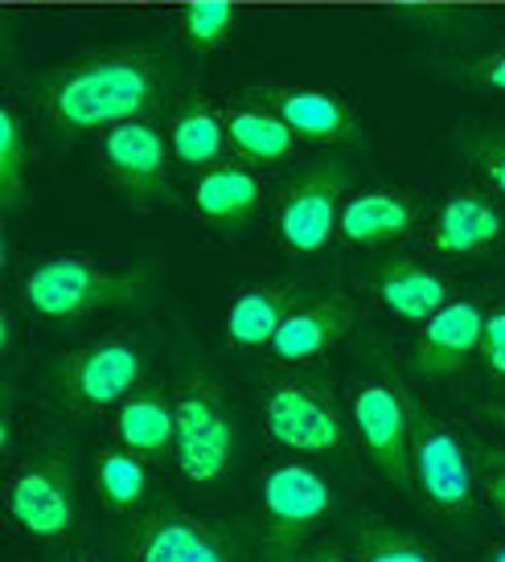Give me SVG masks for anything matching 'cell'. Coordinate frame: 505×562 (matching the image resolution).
I'll return each instance as SVG.
<instances>
[{
	"instance_id": "cell-1",
	"label": "cell",
	"mask_w": 505,
	"mask_h": 562,
	"mask_svg": "<svg viewBox=\"0 0 505 562\" xmlns=\"http://www.w3.org/2000/svg\"><path fill=\"white\" fill-rule=\"evenodd\" d=\"M177 91V63L165 49H96L49 66L30 82L37 111L63 136H99L127 120L157 115Z\"/></svg>"
},
{
	"instance_id": "cell-2",
	"label": "cell",
	"mask_w": 505,
	"mask_h": 562,
	"mask_svg": "<svg viewBox=\"0 0 505 562\" xmlns=\"http://www.w3.org/2000/svg\"><path fill=\"white\" fill-rule=\"evenodd\" d=\"M157 271L144 267H103L82 255H42L16 276V296L25 313L46 321H82V316L136 308L153 296Z\"/></svg>"
},
{
	"instance_id": "cell-3",
	"label": "cell",
	"mask_w": 505,
	"mask_h": 562,
	"mask_svg": "<svg viewBox=\"0 0 505 562\" xmlns=\"http://www.w3.org/2000/svg\"><path fill=\"white\" fill-rule=\"evenodd\" d=\"M177 448L173 460L181 476L198 488H214L235 472L238 427L231 415V398L218 378L190 370L173 382Z\"/></svg>"
},
{
	"instance_id": "cell-4",
	"label": "cell",
	"mask_w": 505,
	"mask_h": 562,
	"mask_svg": "<svg viewBox=\"0 0 505 562\" xmlns=\"http://www.w3.org/2000/svg\"><path fill=\"white\" fill-rule=\"evenodd\" d=\"M354 193V169L346 160L316 157L304 160L301 169L284 181L276 193L271 214V238L288 259H316L337 238L341 205Z\"/></svg>"
},
{
	"instance_id": "cell-5",
	"label": "cell",
	"mask_w": 505,
	"mask_h": 562,
	"mask_svg": "<svg viewBox=\"0 0 505 562\" xmlns=\"http://www.w3.org/2000/svg\"><path fill=\"white\" fill-rule=\"evenodd\" d=\"M411 476H415V493L424 497V505L440 517H464L476 509V497H481L476 448L452 419H440L431 411L415 415Z\"/></svg>"
},
{
	"instance_id": "cell-6",
	"label": "cell",
	"mask_w": 505,
	"mask_h": 562,
	"mask_svg": "<svg viewBox=\"0 0 505 562\" xmlns=\"http://www.w3.org/2000/svg\"><path fill=\"white\" fill-rule=\"evenodd\" d=\"M4 509L16 533L42 547H63L75 533V469L54 443L21 456L4 481Z\"/></svg>"
},
{
	"instance_id": "cell-7",
	"label": "cell",
	"mask_w": 505,
	"mask_h": 562,
	"mask_svg": "<svg viewBox=\"0 0 505 562\" xmlns=\"http://www.w3.org/2000/svg\"><path fill=\"white\" fill-rule=\"evenodd\" d=\"M263 427L292 456H333L346 448L349 427L329 378L288 374L263 386Z\"/></svg>"
},
{
	"instance_id": "cell-8",
	"label": "cell",
	"mask_w": 505,
	"mask_h": 562,
	"mask_svg": "<svg viewBox=\"0 0 505 562\" xmlns=\"http://www.w3.org/2000/svg\"><path fill=\"white\" fill-rule=\"evenodd\" d=\"M337 493L329 476L308 460H280L259 481V514H263V554L268 562H288L333 514Z\"/></svg>"
},
{
	"instance_id": "cell-9",
	"label": "cell",
	"mask_w": 505,
	"mask_h": 562,
	"mask_svg": "<svg viewBox=\"0 0 505 562\" xmlns=\"http://www.w3.org/2000/svg\"><path fill=\"white\" fill-rule=\"evenodd\" d=\"M415 403L403 391V382L391 374L358 378L349 386V423L362 439L370 464L386 476L391 488L411 493L415 476H411V436H415Z\"/></svg>"
},
{
	"instance_id": "cell-10",
	"label": "cell",
	"mask_w": 505,
	"mask_h": 562,
	"mask_svg": "<svg viewBox=\"0 0 505 562\" xmlns=\"http://www.w3.org/2000/svg\"><path fill=\"white\" fill-rule=\"evenodd\" d=\"M148 378V353L132 337H103L63 353L54 370V386L75 415H99L111 411L144 386Z\"/></svg>"
},
{
	"instance_id": "cell-11",
	"label": "cell",
	"mask_w": 505,
	"mask_h": 562,
	"mask_svg": "<svg viewBox=\"0 0 505 562\" xmlns=\"http://www.w3.org/2000/svg\"><path fill=\"white\" fill-rule=\"evenodd\" d=\"M99 165L111 186L124 193L136 210L173 202V148H169V127L148 120H127V124L103 132L99 140Z\"/></svg>"
},
{
	"instance_id": "cell-12",
	"label": "cell",
	"mask_w": 505,
	"mask_h": 562,
	"mask_svg": "<svg viewBox=\"0 0 505 562\" xmlns=\"http://www.w3.org/2000/svg\"><path fill=\"white\" fill-rule=\"evenodd\" d=\"M124 562H247L235 533L190 509H153L124 533Z\"/></svg>"
},
{
	"instance_id": "cell-13",
	"label": "cell",
	"mask_w": 505,
	"mask_h": 562,
	"mask_svg": "<svg viewBox=\"0 0 505 562\" xmlns=\"http://www.w3.org/2000/svg\"><path fill=\"white\" fill-rule=\"evenodd\" d=\"M366 296L379 304L391 321L424 325L457 296L452 276L436 263H424L415 255H379L362 267Z\"/></svg>"
},
{
	"instance_id": "cell-14",
	"label": "cell",
	"mask_w": 505,
	"mask_h": 562,
	"mask_svg": "<svg viewBox=\"0 0 505 562\" xmlns=\"http://www.w3.org/2000/svg\"><path fill=\"white\" fill-rule=\"evenodd\" d=\"M505 247V205L485 189H452L427 222V250L436 259H485Z\"/></svg>"
},
{
	"instance_id": "cell-15",
	"label": "cell",
	"mask_w": 505,
	"mask_h": 562,
	"mask_svg": "<svg viewBox=\"0 0 505 562\" xmlns=\"http://www.w3.org/2000/svg\"><path fill=\"white\" fill-rule=\"evenodd\" d=\"M424 222V202L411 189L362 186L354 189L337 218V238L354 250H386L407 243Z\"/></svg>"
},
{
	"instance_id": "cell-16",
	"label": "cell",
	"mask_w": 505,
	"mask_h": 562,
	"mask_svg": "<svg viewBox=\"0 0 505 562\" xmlns=\"http://www.w3.org/2000/svg\"><path fill=\"white\" fill-rule=\"evenodd\" d=\"M485 316L490 308L476 296H452L431 321L419 325L411 370L419 378H457L469 361L481 358Z\"/></svg>"
},
{
	"instance_id": "cell-17",
	"label": "cell",
	"mask_w": 505,
	"mask_h": 562,
	"mask_svg": "<svg viewBox=\"0 0 505 562\" xmlns=\"http://www.w3.org/2000/svg\"><path fill=\"white\" fill-rule=\"evenodd\" d=\"M354 328H358L354 296H346V292H316L288 316L284 328L276 333V341L268 345V353L276 366L304 370V366L325 358L329 349H337Z\"/></svg>"
},
{
	"instance_id": "cell-18",
	"label": "cell",
	"mask_w": 505,
	"mask_h": 562,
	"mask_svg": "<svg viewBox=\"0 0 505 562\" xmlns=\"http://www.w3.org/2000/svg\"><path fill=\"white\" fill-rule=\"evenodd\" d=\"M263 99L284 115L296 140L321 148H362V120L346 94L325 87H263Z\"/></svg>"
},
{
	"instance_id": "cell-19",
	"label": "cell",
	"mask_w": 505,
	"mask_h": 562,
	"mask_svg": "<svg viewBox=\"0 0 505 562\" xmlns=\"http://www.w3.org/2000/svg\"><path fill=\"white\" fill-rule=\"evenodd\" d=\"M263 202H268V186H263L259 169H251V165H243L235 157L193 172L190 205L210 231L235 235L263 210Z\"/></svg>"
},
{
	"instance_id": "cell-20",
	"label": "cell",
	"mask_w": 505,
	"mask_h": 562,
	"mask_svg": "<svg viewBox=\"0 0 505 562\" xmlns=\"http://www.w3.org/2000/svg\"><path fill=\"white\" fill-rule=\"evenodd\" d=\"M308 296H316V288L304 280H268L243 288L231 304V313H226V341L243 353L268 349L288 316L296 313Z\"/></svg>"
},
{
	"instance_id": "cell-21",
	"label": "cell",
	"mask_w": 505,
	"mask_h": 562,
	"mask_svg": "<svg viewBox=\"0 0 505 562\" xmlns=\"http://www.w3.org/2000/svg\"><path fill=\"white\" fill-rule=\"evenodd\" d=\"M226 140H231V157L251 165V169H276V165H288L292 153H296V132L284 124V115L271 108L263 91L255 94H238L226 108Z\"/></svg>"
},
{
	"instance_id": "cell-22",
	"label": "cell",
	"mask_w": 505,
	"mask_h": 562,
	"mask_svg": "<svg viewBox=\"0 0 505 562\" xmlns=\"http://www.w3.org/2000/svg\"><path fill=\"white\" fill-rule=\"evenodd\" d=\"M111 436L120 448L136 452L141 460H169L177 448V415H173V391L160 386H141V391L115 406Z\"/></svg>"
},
{
	"instance_id": "cell-23",
	"label": "cell",
	"mask_w": 505,
	"mask_h": 562,
	"mask_svg": "<svg viewBox=\"0 0 505 562\" xmlns=\"http://www.w3.org/2000/svg\"><path fill=\"white\" fill-rule=\"evenodd\" d=\"M169 148H173L177 169L202 172L210 165L231 160V140H226V115L210 99H186L169 120Z\"/></svg>"
},
{
	"instance_id": "cell-24",
	"label": "cell",
	"mask_w": 505,
	"mask_h": 562,
	"mask_svg": "<svg viewBox=\"0 0 505 562\" xmlns=\"http://www.w3.org/2000/svg\"><path fill=\"white\" fill-rule=\"evenodd\" d=\"M96 493L99 505L115 517H132L144 509V501L153 493V476H148V460H141L127 448H103L96 452Z\"/></svg>"
},
{
	"instance_id": "cell-25",
	"label": "cell",
	"mask_w": 505,
	"mask_h": 562,
	"mask_svg": "<svg viewBox=\"0 0 505 562\" xmlns=\"http://www.w3.org/2000/svg\"><path fill=\"white\" fill-rule=\"evenodd\" d=\"M349 550L358 562H444L440 550L415 530L391 526L382 517H358L349 526Z\"/></svg>"
},
{
	"instance_id": "cell-26",
	"label": "cell",
	"mask_w": 505,
	"mask_h": 562,
	"mask_svg": "<svg viewBox=\"0 0 505 562\" xmlns=\"http://www.w3.org/2000/svg\"><path fill=\"white\" fill-rule=\"evenodd\" d=\"M30 165L33 148L25 136V120H21L16 103H4L0 108V205H4V214H16L25 202Z\"/></svg>"
},
{
	"instance_id": "cell-27",
	"label": "cell",
	"mask_w": 505,
	"mask_h": 562,
	"mask_svg": "<svg viewBox=\"0 0 505 562\" xmlns=\"http://www.w3.org/2000/svg\"><path fill=\"white\" fill-rule=\"evenodd\" d=\"M238 25L235 4H190L177 13V37L193 54H218Z\"/></svg>"
},
{
	"instance_id": "cell-28",
	"label": "cell",
	"mask_w": 505,
	"mask_h": 562,
	"mask_svg": "<svg viewBox=\"0 0 505 562\" xmlns=\"http://www.w3.org/2000/svg\"><path fill=\"white\" fill-rule=\"evenodd\" d=\"M460 148L485 193L505 205V127H464Z\"/></svg>"
},
{
	"instance_id": "cell-29",
	"label": "cell",
	"mask_w": 505,
	"mask_h": 562,
	"mask_svg": "<svg viewBox=\"0 0 505 562\" xmlns=\"http://www.w3.org/2000/svg\"><path fill=\"white\" fill-rule=\"evenodd\" d=\"M481 366L490 382H502L505 386V304L490 308L485 316V337H481Z\"/></svg>"
},
{
	"instance_id": "cell-30",
	"label": "cell",
	"mask_w": 505,
	"mask_h": 562,
	"mask_svg": "<svg viewBox=\"0 0 505 562\" xmlns=\"http://www.w3.org/2000/svg\"><path fill=\"white\" fill-rule=\"evenodd\" d=\"M476 464H481V493L493 505V514L505 521V452L476 448Z\"/></svg>"
},
{
	"instance_id": "cell-31",
	"label": "cell",
	"mask_w": 505,
	"mask_h": 562,
	"mask_svg": "<svg viewBox=\"0 0 505 562\" xmlns=\"http://www.w3.org/2000/svg\"><path fill=\"white\" fill-rule=\"evenodd\" d=\"M464 79L473 82L476 91H490V94H505V42L490 54H481L473 63L464 66Z\"/></svg>"
},
{
	"instance_id": "cell-32",
	"label": "cell",
	"mask_w": 505,
	"mask_h": 562,
	"mask_svg": "<svg viewBox=\"0 0 505 562\" xmlns=\"http://www.w3.org/2000/svg\"><path fill=\"white\" fill-rule=\"evenodd\" d=\"M288 562H358L354 550L341 547V542H304Z\"/></svg>"
},
{
	"instance_id": "cell-33",
	"label": "cell",
	"mask_w": 505,
	"mask_h": 562,
	"mask_svg": "<svg viewBox=\"0 0 505 562\" xmlns=\"http://www.w3.org/2000/svg\"><path fill=\"white\" fill-rule=\"evenodd\" d=\"M42 562H99V559H96V554H87V550L63 547V550H54V554H46Z\"/></svg>"
},
{
	"instance_id": "cell-34",
	"label": "cell",
	"mask_w": 505,
	"mask_h": 562,
	"mask_svg": "<svg viewBox=\"0 0 505 562\" xmlns=\"http://www.w3.org/2000/svg\"><path fill=\"white\" fill-rule=\"evenodd\" d=\"M485 419H490L493 427H497V431L505 436V398H493V403L485 406Z\"/></svg>"
},
{
	"instance_id": "cell-35",
	"label": "cell",
	"mask_w": 505,
	"mask_h": 562,
	"mask_svg": "<svg viewBox=\"0 0 505 562\" xmlns=\"http://www.w3.org/2000/svg\"><path fill=\"white\" fill-rule=\"evenodd\" d=\"M485 562H505V542L502 547H493L490 554H485Z\"/></svg>"
}]
</instances>
